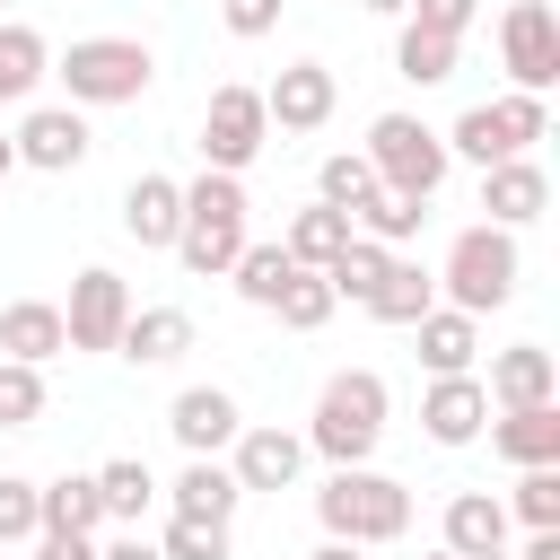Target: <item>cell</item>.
Segmentation results:
<instances>
[{"label": "cell", "mask_w": 560, "mask_h": 560, "mask_svg": "<svg viewBox=\"0 0 560 560\" xmlns=\"http://www.w3.org/2000/svg\"><path fill=\"white\" fill-rule=\"evenodd\" d=\"M385 420H394V385L376 376V368H332L324 385H315V411H306V455H324V464H368L376 446H385Z\"/></svg>", "instance_id": "obj_1"}, {"label": "cell", "mask_w": 560, "mask_h": 560, "mask_svg": "<svg viewBox=\"0 0 560 560\" xmlns=\"http://www.w3.org/2000/svg\"><path fill=\"white\" fill-rule=\"evenodd\" d=\"M254 245V201H245V175H192L184 184V228H175V262L192 280H228L236 254Z\"/></svg>", "instance_id": "obj_2"}, {"label": "cell", "mask_w": 560, "mask_h": 560, "mask_svg": "<svg viewBox=\"0 0 560 560\" xmlns=\"http://www.w3.org/2000/svg\"><path fill=\"white\" fill-rule=\"evenodd\" d=\"M315 525H324V542H359V551L402 542L411 534V490L376 464H332L315 481Z\"/></svg>", "instance_id": "obj_3"}, {"label": "cell", "mask_w": 560, "mask_h": 560, "mask_svg": "<svg viewBox=\"0 0 560 560\" xmlns=\"http://www.w3.org/2000/svg\"><path fill=\"white\" fill-rule=\"evenodd\" d=\"M516 280H525V254H516V236L508 228H490V219H472V228H455L446 236V262H438V306H455V315H499L508 298H516Z\"/></svg>", "instance_id": "obj_4"}, {"label": "cell", "mask_w": 560, "mask_h": 560, "mask_svg": "<svg viewBox=\"0 0 560 560\" xmlns=\"http://www.w3.org/2000/svg\"><path fill=\"white\" fill-rule=\"evenodd\" d=\"M52 79H61V105L105 114V105H140V96H149L158 52H149L140 35H79V44L52 61Z\"/></svg>", "instance_id": "obj_5"}, {"label": "cell", "mask_w": 560, "mask_h": 560, "mask_svg": "<svg viewBox=\"0 0 560 560\" xmlns=\"http://www.w3.org/2000/svg\"><path fill=\"white\" fill-rule=\"evenodd\" d=\"M446 158L464 166H499V158H534V140H551V96H490V105H464L446 131Z\"/></svg>", "instance_id": "obj_6"}, {"label": "cell", "mask_w": 560, "mask_h": 560, "mask_svg": "<svg viewBox=\"0 0 560 560\" xmlns=\"http://www.w3.org/2000/svg\"><path fill=\"white\" fill-rule=\"evenodd\" d=\"M368 175H376V192H402V201H438V184H446V140L420 122V114H376L368 122Z\"/></svg>", "instance_id": "obj_7"}, {"label": "cell", "mask_w": 560, "mask_h": 560, "mask_svg": "<svg viewBox=\"0 0 560 560\" xmlns=\"http://www.w3.org/2000/svg\"><path fill=\"white\" fill-rule=\"evenodd\" d=\"M262 149H271V114H262V88H245V79L210 88V105H201V166H210V175H245Z\"/></svg>", "instance_id": "obj_8"}, {"label": "cell", "mask_w": 560, "mask_h": 560, "mask_svg": "<svg viewBox=\"0 0 560 560\" xmlns=\"http://www.w3.org/2000/svg\"><path fill=\"white\" fill-rule=\"evenodd\" d=\"M499 70L516 96H551L560 88V18L551 0H508L499 9Z\"/></svg>", "instance_id": "obj_9"}, {"label": "cell", "mask_w": 560, "mask_h": 560, "mask_svg": "<svg viewBox=\"0 0 560 560\" xmlns=\"http://www.w3.org/2000/svg\"><path fill=\"white\" fill-rule=\"evenodd\" d=\"M131 280L122 271H105V262H88L79 280H70V306H61V332H70V350H114L122 341V324H131Z\"/></svg>", "instance_id": "obj_10"}, {"label": "cell", "mask_w": 560, "mask_h": 560, "mask_svg": "<svg viewBox=\"0 0 560 560\" xmlns=\"http://www.w3.org/2000/svg\"><path fill=\"white\" fill-rule=\"evenodd\" d=\"M9 149H18V166H35V175H79L88 149H96V131H88L79 105H26V122L9 131Z\"/></svg>", "instance_id": "obj_11"}, {"label": "cell", "mask_w": 560, "mask_h": 560, "mask_svg": "<svg viewBox=\"0 0 560 560\" xmlns=\"http://www.w3.org/2000/svg\"><path fill=\"white\" fill-rule=\"evenodd\" d=\"M228 472H236V490H298V472H306V438L280 429V420H245L236 446H228Z\"/></svg>", "instance_id": "obj_12"}, {"label": "cell", "mask_w": 560, "mask_h": 560, "mask_svg": "<svg viewBox=\"0 0 560 560\" xmlns=\"http://www.w3.org/2000/svg\"><path fill=\"white\" fill-rule=\"evenodd\" d=\"M490 411H534V402H560V359L542 341H508L490 350V376H481Z\"/></svg>", "instance_id": "obj_13"}, {"label": "cell", "mask_w": 560, "mask_h": 560, "mask_svg": "<svg viewBox=\"0 0 560 560\" xmlns=\"http://www.w3.org/2000/svg\"><path fill=\"white\" fill-rule=\"evenodd\" d=\"M166 429H175L184 455H228L236 429H245V402H236L228 385H184V394L166 402Z\"/></svg>", "instance_id": "obj_14"}, {"label": "cell", "mask_w": 560, "mask_h": 560, "mask_svg": "<svg viewBox=\"0 0 560 560\" xmlns=\"http://www.w3.org/2000/svg\"><path fill=\"white\" fill-rule=\"evenodd\" d=\"M236 508H245V490H236L228 455H184V472L166 481V516H184V525H236Z\"/></svg>", "instance_id": "obj_15"}, {"label": "cell", "mask_w": 560, "mask_h": 560, "mask_svg": "<svg viewBox=\"0 0 560 560\" xmlns=\"http://www.w3.org/2000/svg\"><path fill=\"white\" fill-rule=\"evenodd\" d=\"M332 105H341V88H332V70H324V61H289V70L262 88L271 131H324V122H332Z\"/></svg>", "instance_id": "obj_16"}, {"label": "cell", "mask_w": 560, "mask_h": 560, "mask_svg": "<svg viewBox=\"0 0 560 560\" xmlns=\"http://www.w3.org/2000/svg\"><path fill=\"white\" fill-rule=\"evenodd\" d=\"M481 210H490V228H534L542 210H551V175L534 166V158H499V166H481Z\"/></svg>", "instance_id": "obj_17"}, {"label": "cell", "mask_w": 560, "mask_h": 560, "mask_svg": "<svg viewBox=\"0 0 560 560\" xmlns=\"http://www.w3.org/2000/svg\"><path fill=\"white\" fill-rule=\"evenodd\" d=\"M420 429H429V446H472V438L490 429V394H481V376H429V394H420Z\"/></svg>", "instance_id": "obj_18"}, {"label": "cell", "mask_w": 560, "mask_h": 560, "mask_svg": "<svg viewBox=\"0 0 560 560\" xmlns=\"http://www.w3.org/2000/svg\"><path fill=\"white\" fill-rule=\"evenodd\" d=\"M175 228H184V184L175 175H131L122 192V236L140 254H175Z\"/></svg>", "instance_id": "obj_19"}, {"label": "cell", "mask_w": 560, "mask_h": 560, "mask_svg": "<svg viewBox=\"0 0 560 560\" xmlns=\"http://www.w3.org/2000/svg\"><path fill=\"white\" fill-rule=\"evenodd\" d=\"M490 455L534 472V464H560V402H534V411H490Z\"/></svg>", "instance_id": "obj_20"}, {"label": "cell", "mask_w": 560, "mask_h": 560, "mask_svg": "<svg viewBox=\"0 0 560 560\" xmlns=\"http://www.w3.org/2000/svg\"><path fill=\"white\" fill-rule=\"evenodd\" d=\"M438 542H446L455 560H490V551H508V508H499V490H455L446 516H438Z\"/></svg>", "instance_id": "obj_21"}, {"label": "cell", "mask_w": 560, "mask_h": 560, "mask_svg": "<svg viewBox=\"0 0 560 560\" xmlns=\"http://www.w3.org/2000/svg\"><path fill=\"white\" fill-rule=\"evenodd\" d=\"M61 350H70V332H61V306H52V298H9V306H0V359L44 368V359H61Z\"/></svg>", "instance_id": "obj_22"}, {"label": "cell", "mask_w": 560, "mask_h": 560, "mask_svg": "<svg viewBox=\"0 0 560 560\" xmlns=\"http://www.w3.org/2000/svg\"><path fill=\"white\" fill-rule=\"evenodd\" d=\"M411 341H420V368H429V376H481V324H472V315L429 306V315L411 324Z\"/></svg>", "instance_id": "obj_23"}, {"label": "cell", "mask_w": 560, "mask_h": 560, "mask_svg": "<svg viewBox=\"0 0 560 560\" xmlns=\"http://www.w3.org/2000/svg\"><path fill=\"white\" fill-rule=\"evenodd\" d=\"M184 350H192V315L184 306H131V324L114 341V359H131V368H175Z\"/></svg>", "instance_id": "obj_24"}, {"label": "cell", "mask_w": 560, "mask_h": 560, "mask_svg": "<svg viewBox=\"0 0 560 560\" xmlns=\"http://www.w3.org/2000/svg\"><path fill=\"white\" fill-rule=\"evenodd\" d=\"M429 306H438V271H429V262H411V254H394V262H385V280H376V298H368V315H376V324H394V332H411Z\"/></svg>", "instance_id": "obj_25"}, {"label": "cell", "mask_w": 560, "mask_h": 560, "mask_svg": "<svg viewBox=\"0 0 560 560\" xmlns=\"http://www.w3.org/2000/svg\"><path fill=\"white\" fill-rule=\"evenodd\" d=\"M35 516H44V534H105V508H96V472H52V481H35Z\"/></svg>", "instance_id": "obj_26"}, {"label": "cell", "mask_w": 560, "mask_h": 560, "mask_svg": "<svg viewBox=\"0 0 560 560\" xmlns=\"http://www.w3.org/2000/svg\"><path fill=\"white\" fill-rule=\"evenodd\" d=\"M96 508H105V525H114V534H131V525L158 508V472H149L140 455H114V464H96Z\"/></svg>", "instance_id": "obj_27"}, {"label": "cell", "mask_w": 560, "mask_h": 560, "mask_svg": "<svg viewBox=\"0 0 560 560\" xmlns=\"http://www.w3.org/2000/svg\"><path fill=\"white\" fill-rule=\"evenodd\" d=\"M44 79H52V44L26 18H0V105H26Z\"/></svg>", "instance_id": "obj_28"}, {"label": "cell", "mask_w": 560, "mask_h": 560, "mask_svg": "<svg viewBox=\"0 0 560 560\" xmlns=\"http://www.w3.org/2000/svg\"><path fill=\"white\" fill-rule=\"evenodd\" d=\"M455 61H464L455 35H429V26H411V18L394 26V79H411V88H446Z\"/></svg>", "instance_id": "obj_29"}, {"label": "cell", "mask_w": 560, "mask_h": 560, "mask_svg": "<svg viewBox=\"0 0 560 560\" xmlns=\"http://www.w3.org/2000/svg\"><path fill=\"white\" fill-rule=\"evenodd\" d=\"M341 245H350V210H324V201H306V210L280 228V254H289L298 271H324Z\"/></svg>", "instance_id": "obj_30"}, {"label": "cell", "mask_w": 560, "mask_h": 560, "mask_svg": "<svg viewBox=\"0 0 560 560\" xmlns=\"http://www.w3.org/2000/svg\"><path fill=\"white\" fill-rule=\"evenodd\" d=\"M420 228H429V201H402V192H368V201L350 210V236H368V245H385V254H402Z\"/></svg>", "instance_id": "obj_31"}, {"label": "cell", "mask_w": 560, "mask_h": 560, "mask_svg": "<svg viewBox=\"0 0 560 560\" xmlns=\"http://www.w3.org/2000/svg\"><path fill=\"white\" fill-rule=\"evenodd\" d=\"M385 262H394L385 245H368V236H350V245H341V254L324 262V289H332L341 306H368V298H376V280H385Z\"/></svg>", "instance_id": "obj_32"}, {"label": "cell", "mask_w": 560, "mask_h": 560, "mask_svg": "<svg viewBox=\"0 0 560 560\" xmlns=\"http://www.w3.org/2000/svg\"><path fill=\"white\" fill-rule=\"evenodd\" d=\"M499 508H508V525H525V534H560V464L516 472V490H508Z\"/></svg>", "instance_id": "obj_33"}, {"label": "cell", "mask_w": 560, "mask_h": 560, "mask_svg": "<svg viewBox=\"0 0 560 560\" xmlns=\"http://www.w3.org/2000/svg\"><path fill=\"white\" fill-rule=\"evenodd\" d=\"M228 280H236V298H245V306H262V315H271V306H280V289L298 280V262H289L280 245H245Z\"/></svg>", "instance_id": "obj_34"}, {"label": "cell", "mask_w": 560, "mask_h": 560, "mask_svg": "<svg viewBox=\"0 0 560 560\" xmlns=\"http://www.w3.org/2000/svg\"><path fill=\"white\" fill-rule=\"evenodd\" d=\"M368 192H376V175H368L359 149H332V158L315 166V201H324V210H359Z\"/></svg>", "instance_id": "obj_35"}, {"label": "cell", "mask_w": 560, "mask_h": 560, "mask_svg": "<svg viewBox=\"0 0 560 560\" xmlns=\"http://www.w3.org/2000/svg\"><path fill=\"white\" fill-rule=\"evenodd\" d=\"M332 306H341V298L324 289V271H298V280L280 289V306H271V315H280L289 332H324V324H332Z\"/></svg>", "instance_id": "obj_36"}, {"label": "cell", "mask_w": 560, "mask_h": 560, "mask_svg": "<svg viewBox=\"0 0 560 560\" xmlns=\"http://www.w3.org/2000/svg\"><path fill=\"white\" fill-rule=\"evenodd\" d=\"M44 368H18V359H0V429H35L44 420Z\"/></svg>", "instance_id": "obj_37"}, {"label": "cell", "mask_w": 560, "mask_h": 560, "mask_svg": "<svg viewBox=\"0 0 560 560\" xmlns=\"http://www.w3.org/2000/svg\"><path fill=\"white\" fill-rule=\"evenodd\" d=\"M158 560H236V542H228V525H184V516H166Z\"/></svg>", "instance_id": "obj_38"}, {"label": "cell", "mask_w": 560, "mask_h": 560, "mask_svg": "<svg viewBox=\"0 0 560 560\" xmlns=\"http://www.w3.org/2000/svg\"><path fill=\"white\" fill-rule=\"evenodd\" d=\"M44 516H35V481L26 472H0V542H35Z\"/></svg>", "instance_id": "obj_39"}, {"label": "cell", "mask_w": 560, "mask_h": 560, "mask_svg": "<svg viewBox=\"0 0 560 560\" xmlns=\"http://www.w3.org/2000/svg\"><path fill=\"white\" fill-rule=\"evenodd\" d=\"M280 9H289V0H219V26H228L236 44H254V35L280 26Z\"/></svg>", "instance_id": "obj_40"}, {"label": "cell", "mask_w": 560, "mask_h": 560, "mask_svg": "<svg viewBox=\"0 0 560 560\" xmlns=\"http://www.w3.org/2000/svg\"><path fill=\"white\" fill-rule=\"evenodd\" d=\"M402 18H411V26H429V35H455V44H464V26L481 18V0H411Z\"/></svg>", "instance_id": "obj_41"}, {"label": "cell", "mask_w": 560, "mask_h": 560, "mask_svg": "<svg viewBox=\"0 0 560 560\" xmlns=\"http://www.w3.org/2000/svg\"><path fill=\"white\" fill-rule=\"evenodd\" d=\"M35 560H96L88 534H35Z\"/></svg>", "instance_id": "obj_42"}, {"label": "cell", "mask_w": 560, "mask_h": 560, "mask_svg": "<svg viewBox=\"0 0 560 560\" xmlns=\"http://www.w3.org/2000/svg\"><path fill=\"white\" fill-rule=\"evenodd\" d=\"M96 560H158V542L131 525V534H114V542H96Z\"/></svg>", "instance_id": "obj_43"}, {"label": "cell", "mask_w": 560, "mask_h": 560, "mask_svg": "<svg viewBox=\"0 0 560 560\" xmlns=\"http://www.w3.org/2000/svg\"><path fill=\"white\" fill-rule=\"evenodd\" d=\"M516 560H560V534H525V551Z\"/></svg>", "instance_id": "obj_44"}, {"label": "cell", "mask_w": 560, "mask_h": 560, "mask_svg": "<svg viewBox=\"0 0 560 560\" xmlns=\"http://www.w3.org/2000/svg\"><path fill=\"white\" fill-rule=\"evenodd\" d=\"M306 560H368V551H359V542H315Z\"/></svg>", "instance_id": "obj_45"}, {"label": "cell", "mask_w": 560, "mask_h": 560, "mask_svg": "<svg viewBox=\"0 0 560 560\" xmlns=\"http://www.w3.org/2000/svg\"><path fill=\"white\" fill-rule=\"evenodd\" d=\"M359 9H368V18H394V26H402V9H411V0H359Z\"/></svg>", "instance_id": "obj_46"}, {"label": "cell", "mask_w": 560, "mask_h": 560, "mask_svg": "<svg viewBox=\"0 0 560 560\" xmlns=\"http://www.w3.org/2000/svg\"><path fill=\"white\" fill-rule=\"evenodd\" d=\"M9 175H18V149H9V131H0V184H9Z\"/></svg>", "instance_id": "obj_47"}, {"label": "cell", "mask_w": 560, "mask_h": 560, "mask_svg": "<svg viewBox=\"0 0 560 560\" xmlns=\"http://www.w3.org/2000/svg\"><path fill=\"white\" fill-rule=\"evenodd\" d=\"M420 560H455V551H446V542H438V551H420Z\"/></svg>", "instance_id": "obj_48"}, {"label": "cell", "mask_w": 560, "mask_h": 560, "mask_svg": "<svg viewBox=\"0 0 560 560\" xmlns=\"http://www.w3.org/2000/svg\"><path fill=\"white\" fill-rule=\"evenodd\" d=\"M490 560H516V551H490Z\"/></svg>", "instance_id": "obj_49"}]
</instances>
